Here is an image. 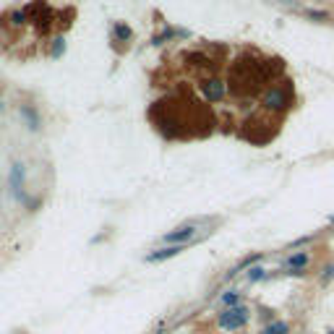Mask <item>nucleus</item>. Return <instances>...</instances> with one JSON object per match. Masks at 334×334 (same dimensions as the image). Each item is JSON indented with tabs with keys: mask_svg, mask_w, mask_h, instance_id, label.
<instances>
[{
	"mask_svg": "<svg viewBox=\"0 0 334 334\" xmlns=\"http://www.w3.org/2000/svg\"><path fill=\"white\" fill-rule=\"evenodd\" d=\"M295 104V89L290 81H277L261 94V107L269 112H285L287 107Z\"/></svg>",
	"mask_w": 334,
	"mask_h": 334,
	"instance_id": "obj_1",
	"label": "nucleus"
},
{
	"mask_svg": "<svg viewBox=\"0 0 334 334\" xmlns=\"http://www.w3.org/2000/svg\"><path fill=\"white\" fill-rule=\"evenodd\" d=\"M204 222H211V219H188V222L178 225L175 230L165 232L162 243H167V246H186V243H196V235H199Z\"/></svg>",
	"mask_w": 334,
	"mask_h": 334,
	"instance_id": "obj_2",
	"label": "nucleus"
},
{
	"mask_svg": "<svg viewBox=\"0 0 334 334\" xmlns=\"http://www.w3.org/2000/svg\"><path fill=\"white\" fill-rule=\"evenodd\" d=\"M8 186H11L13 199H16L19 204L32 207V201H29V196H26V165L24 162H13L11 165V170H8Z\"/></svg>",
	"mask_w": 334,
	"mask_h": 334,
	"instance_id": "obj_3",
	"label": "nucleus"
},
{
	"mask_svg": "<svg viewBox=\"0 0 334 334\" xmlns=\"http://www.w3.org/2000/svg\"><path fill=\"white\" fill-rule=\"evenodd\" d=\"M248 318H250V311L240 303V306H235V308H225L222 313H219L217 324H219V329H225V332H238L248 324Z\"/></svg>",
	"mask_w": 334,
	"mask_h": 334,
	"instance_id": "obj_4",
	"label": "nucleus"
},
{
	"mask_svg": "<svg viewBox=\"0 0 334 334\" xmlns=\"http://www.w3.org/2000/svg\"><path fill=\"white\" fill-rule=\"evenodd\" d=\"M19 118L24 120V125L29 128V131H34V133L42 128L40 107H37V104H32V102H21V104H19Z\"/></svg>",
	"mask_w": 334,
	"mask_h": 334,
	"instance_id": "obj_5",
	"label": "nucleus"
},
{
	"mask_svg": "<svg viewBox=\"0 0 334 334\" xmlns=\"http://www.w3.org/2000/svg\"><path fill=\"white\" fill-rule=\"evenodd\" d=\"M282 264H285V269L290 271V274H306V269L311 264V253L308 250H295V253H290Z\"/></svg>",
	"mask_w": 334,
	"mask_h": 334,
	"instance_id": "obj_6",
	"label": "nucleus"
},
{
	"mask_svg": "<svg viewBox=\"0 0 334 334\" xmlns=\"http://www.w3.org/2000/svg\"><path fill=\"white\" fill-rule=\"evenodd\" d=\"M188 246H191V243H186V246H165V248H157V250H151V253H146V261H149V264H157V261L175 259V256H180Z\"/></svg>",
	"mask_w": 334,
	"mask_h": 334,
	"instance_id": "obj_7",
	"label": "nucleus"
},
{
	"mask_svg": "<svg viewBox=\"0 0 334 334\" xmlns=\"http://www.w3.org/2000/svg\"><path fill=\"white\" fill-rule=\"evenodd\" d=\"M201 94L207 97L209 102H219V100L225 97V81H219V79L201 81Z\"/></svg>",
	"mask_w": 334,
	"mask_h": 334,
	"instance_id": "obj_8",
	"label": "nucleus"
},
{
	"mask_svg": "<svg viewBox=\"0 0 334 334\" xmlns=\"http://www.w3.org/2000/svg\"><path fill=\"white\" fill-rule=\"evenodd\" d=\"M112 40L115 42H131L133 40V29L128 26V24H123V21H115V24H112Z\"/></svg>",
	"mask_w": 334,
	"mask_h": 334,
	"instance_id": "obj_9",
	"label": "nucleus"
},
{
	"mask_svg": "<svg viewBox=\"0 0 334 334\" xmlns=\"http://www.w3.org/2000/svg\"><path fill=\"white\" fill-rule=\"evenodd\" d=\"M259 334H290V326H287V321H282V318H274V321L264 324Z\"/></svg>",
	"mask_w": 334,
	"mask_h": 334,
	"instance_id": "obj_10",
	"label": "nucleus"
},
{
	"mask_svg": "<svg viewBox=\"0 0 334 334\" xmlns=\"http://www.w3.org/2000/svg\"><path fill=\"white\" fill-rule=\"evenodd\" d=\"M240 300H243L240 290H227V292L219 295V306L222 308H235V306H240Z\"/></svg>",
	"mask_w": 334,
	"mask_h": 334,
	"instance_id": "obj_11",
	"label": "nucleus"
},
{
	"mask_svg": "<svg viewBox=\"0 0 334 334\" xmlns=\"http://www.w3.org/2000/svg\"><path fill=\"white\" fill-rule=\"evenodd\" d=\"M8 19H11V26H13V29H21V26L29 24V13H26V8H13V11L8 13Z\"/></svg>",
	"mask_w": 334,
	"mask_h": 334,
	"instance_id": "obj_12",
	"label": "nucleus"
},
{
	"mask_svg": "<svg viewBox=\"0 0 334 334\" xmlns=\"http://www.w3.org/2000/svg\"><path fill=\"white\" fill-rule=\"evenodd\" d=\"M63 52H65V37L63 34H58L55 40H52V44H50V58H63Z\"/></svg>",
	"mask_w": 334,
	"mask_h": 334,
	"instance_id": "obj_13",
	"label": "nucleus"
},
{
	"mask_svg": "<svg viewBox=\"0 0 334 334\" xmlns=\"http://www.w3.org/2000/svg\"><path fill=\"white\" fill-rule=\"evenodd\" d=\"M246 279L248 282H259V279H267V269L264 267H250L246 271Z\"/></svg>",
	"mask_w": 334,
	"mask_h": 334,
	"instance_id": "obj_14",
	"label": "nucleus"
},
{
	"mask_svg": "<svg viewBox=\"0 0 334 334\" xmlns=\"http://www.w3.org/2000/svg\"><path fill=\"white\" fill-rule=\"evenodd\" d=\"M303 16H308V19H316V21H329V19H332L326 11H303Z\"/></svg>",
	"mask_w": 334,
	"mask_h": 334,
	"instance_id": "obj_15",
	"label": "nucleus"
},
{
	"mask_svg": "<svg viewBox=\"0 0 334 334\" xmlns=\"http://www.w3.org/2000/svg\"><path fill=\"white\" fill-rule=\"evenodd\" d=\"M332 277H334V267H329V269L321 271V279H332Z\"/></svg>",
	"mask_w": 334,
	"mask_h": 334,
	"instance_id": "obj_16",
	"label": "nucleus"
},
{
	"mask_svg": "<svg viewBox=\"0 0 334 334\" xmlns=\"http://www.w3.org/2000/svg\"><path fill=\"white\" fill-rule=\"evenodd\" d=\"M3 110H5V100L0 97V115H3Z\"/></svg>",
	"mask_w": 334,
	"mask_h": 334,
	"instance_id": "obj_17",
	"label": "nucleus"
},
{
	"mask_svg": "<svg viewBox=\"0 0 334 334\" xmlns=\"http://www.w3.org/2000/svg\"><path fill=\"white\" fill-rule=\"evenodd\" d=\"M282 3H292V0H282Z\"/></svg>",
	"mask_w": 334,
	"mask_h": 334,
	"instance_id": "obj_18",
	"label": "nucleus"
},
{
	"mask_svg": "<svg viewBox=\"0 0 334 334\" xmlns=\"http://www.w3.org/2000/svg\"><path fill=\"white\" fill-rule=\"evenodd\" d=\"M157 334H165V332H162V329H159V332H157Z\"/></svg>",
	"mask_w": 334,
	"mask_h": 334,
	"instance_id": "obj_19",
	"label": "nucleus"
},
{
	"mask_svg": "<svg viewBox=\"0 0 334 334\" xmlns=\"http://www.w3.org/2000/svg\"><path fill=\"white\" fill-rule=\"evenodd\" d=\"M326 334H334V332H326Z\"/></svg>",
	"mask_w": 334,
	"mask_h": 334,
	"instance_id": "obj_20",
	"label": "nucleus"
},
{
	"mask_svg": "<svg viewBox=\"0 0 334 334\" xmlns=\"http://www.w3.org/2000/svg\"><path fill=\"white\" fill-rule=\"evenodd\" d=\"M332 225H334V217H332Z\"/></svg>",
	"mask_w": 334,
	"mask_h": 334,
	"instance_id": "obj_21",
	"label": "nucleus"
}]
</instances>
